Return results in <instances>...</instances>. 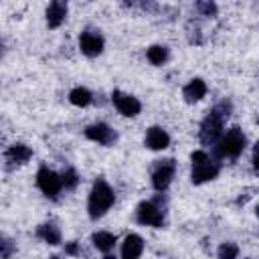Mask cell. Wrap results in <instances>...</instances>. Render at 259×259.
I'll return each instance as SVG.
<instances>
[{"mask_svg":"<svg viewBox=\"0 0 259 259\" xmlns=\"http://www.w3.org/2000/svg\"><path fill=\"white\" fill-rule=\"evenodd\" d=\"M4 158H6V162L8 164H24V162H28L30 158H32V150L28 148V146H24V144H14V146H10L6 152H4Z\"/></svg>","mask_w":259,"mask_h":259,"instance_id":"obj_14","label":"cell"},{"mask_svg":"<svg viewBox=\"0 0 259 259\" xmlns=\"http://www.w3.org/2000/svg\"><path fill=\"white\" fill-rule=\"evenodd\" d=\"M144 253V239L136 233H130L121 243V259H140Z\"/></svg>","mask_w":259,"mask_h":259,"instance_id":"obj_11","label":"cell"},{"mask_svg":"<svg viewBox=\"0 0 259 259\" xmlns=\"http://www.w3.org/2000/svg\"><path fill=\"white\" fill-rule=\"evenodd\" d=\"M61 178H63V186L69 188V190H73V188L79 184V176H77V172H75L73 168H67Z\"/></svg>","mask_w":259,"mask_h":259,"instance_id":"obj_21","label":"cell"},{"mask_svg":"<svg viewBox=\"0 0 259 259\" xmlns=\"http://www.w3.org/2000/svg\"><path fill=\"white\" fill-rule=\"evenodd\" d=\"M103 259H115V257H111V255H107V257H103Z\"/></svg>","mask_w":259,"mask_h":259,"instance_id":"obj_26","label":"cell"},{"mask_svg":"<svg viewBox=\"0 0 259 259\" xmlns=\"http://www.w3.org/2000/svg\"><path fill=\"white\" fill-rule=\"evenodd\" d=\"M103 36L97 30H83L79 36V49L87 57H97L103 51Z\"/></svg>","mask_w":259,"mask_h":259,"instance_id":"obj_9","label":"cell"},{"mask_svg":"<svg viewBox=\"0 0 259 259\" xmlns=\"http://www.w3.org/2000/svg\"><path fill=\"white\" fill-rule=\"evenodd\" d=\"M253 168L259 172V142L255 144V150H253Z\"/></svg>","mask_w":259,"mask_h":259,"instance_id":"obj_25","label":"cell"},{"mask_svg":"<svg viewBox=\"0 0 259 259\" xmlns=\"http://www.w3.org/2000/svg\"><path fill=\"white\" fill-rule=\"evenodd\" d=\"M65 18H67V4L61 2V0L51 2L49 8H47V24H49V28H59Z\"/></svg>","mask_w":259,"mask_h":259,"instance_id":"obj_12","label":"cell"},{"mask_svg":"<svg viewBox=\"0 0 259 259\" xmlns=\"http://www.w3.org/2000/svg\"><path fill=\"white\" fill-rule=\"evenodd\" d=\"M190 160H192V172H190V180H192V184L208 182V180L217 178V176H219V172H221L219 162L210 160V158H208V154H206V152H202V150L192 152Z\"/></svg>","mask_w":259,"mask_h":259,"instance_id":"obj_3","label":"cell"},{"mask_svg":"<svg viewBox=\"0 0 259 259\" xmlns=\"http://www.w3.org/2000/svg\"><path fill=\"white\" fill-rule=\"evenodd\" d=\"M115 200V194L111 190V186L103 180V178H97L91 186V192H89V200H87V210H89V217L91 219H99L103 217L111 204Z\"/></svg>","mask_w":259,"mask_h":259,"instance_id":"obj_2","label":"cell"},{"mask_svg":"<svg viewBox=\"0 0 259 259\" xmlns=\"http://www.w3.org/2000/svg\"><path fill=\"white\" fill-rule=\"evenodd\" d=\"M2 259H10V255H12V251H14V245H12V241L10 239H2Z\"/></svg>","mask_w":259,"mask_h":259,"instance_id":"obj_23","label":"cell"},{"mask_svg":"<svg viewBox=\"0 0 259 259\" xmlns=\"http://www.w3.org/2000/svg\"><path fill=\"white\" fill-rule=\"evenodd\" d=\"M174 170H176V162L172 158H166V160H160L154 170H152V186L158 190V192H164L172 178H174Z\"/></svg>","mask_w":259,"mask_h":259,"instance_id":"obj_7","label":"cell"},{"mask_svg":"<svg viewBox=\"0 0 259 259\" xmlns=\"http://www.w3.org/2000/svg\"><path fill=\"white\" fill-rule=\"evenodd\" d=\"M111 101H113L115 109L125 117H136L142 111V103L134 95H127L123 91H113L111 93Z\"/></svg>","mask_w":259,"mask_h":259,"instance_id":"obj_8","label":"cell"},{"mask_svg":"<svg viewBox=\"0 0 259 259\" xmlns=\"http://www.w3.org/2000/svg\"><path fill=\"white\" fill-rule=\"evenodd\" d=\"M85 136L91 140V142H97L101 146H111L115 140H117V134L115 130H111L107 123L99 121V123H91L85 127Z\"/></svg>","mask_w":259,"mask_h":259,"instance_id":"obj_10","label":"cell"},{"mask_svg":"<svg viewBox=\"0 0 259 259\" xmlns=\"http://www.w3.org/2000/svg\"><path fill=\"white\" fill-rule=\"evenodd\" d=\"M91 241H93V247L95 249H99L103 253H109L113 249V245H115V235H111L107 231H99V233H95L91 237Z\"/></svg>","mask_w":259,"mask_h":259,"instance_id":"obj_17","label":"cell"},{"mask_svg":"<svg viewBox=\"0 0 259 259\" xmlns=\"http://www.w3.org/2000/svg\"><path fill=\"white\" fill-rule=\"evenodd\" d=\"M65 253H67V255H79L81 251H79V245H77V243H67Z\"/></svg>","mask_w":259,"mask_h":259,"instance_id":"obj_24","label":"cell"},{"mask_svg":"<svg viewBox=\"0 0 259 259\" xmlns=\"http://www.w3.org/2000/svg\"><path fill=\"white\" fill-rule=\"evenodd\" d=\"M51 259H59V257H51Z\"/></svg>","mask_w":259,"mask_h":259,"instance_id":"obj_28","label":"cell"},{"mask_svg":"<svg viewBox=\"0 0 259 259\" xmlns=\"http://www.w3.org/2000/svg\"><path fill=\"white\" fill-rule=\"evenodd\" d=\"M136 219L140 225H146V227H162L164 225V210L154 200H144L138 204Z\"/></svg>","mask_w":259,"mask_h":259,"instance_id":"obj_6","label":"cell"},{"mask_svg":"<svg viewBox=\"0 0 259 259\" xmlns=\"http://www.w3.org/2000/svg\"><path fill=\"white\" fill-rule=\"evenodd\" d=\"M257 217H259V204H257Z\"/></svg>","mask_w":259,"mask_h":259,"instance_id":"obj_27","label":"cell"},{"mask_svg":"<svg viewBox=\"0 0 259 259\" xmlns=\"http://www.w3.org/2000/svg\"><path fill=\"white\" fill-rule=\"evenodd\" d=\"M69 101H71L73 105H77V107H87V105L93 101V95H91V91L85 89V87H75V89H71V93H69Z\"/></svg>","mask_w":259,"mask_h":259,"instance_id":"obj_18","label":"cell"},{"mask_svg":"<svg viewBox=\"0 0 259 259\" xmlns=\"http://www.w3.org/2000/svg\"><path fill=\"white\" fill-rule=\"evenodd\" d=\"M245 144H247V138L245 134L239 130V127H231L214 146V154L217 158H237L243 150H245Z\"/></svg>","mask_w":259,"mask_h":259,"instance_id":"obj_4","label":"cell"},{"mask_svg":"<svg viewBox=\"0 0 259 259\" xmlns=\"http://www.w3.org/2000/svg\"><path fill=\"white\" fill-rule=\"evenodd\" d=\"M168 144H170V136L166 134V130L154 125L146 132V146L150 150H164L168 148Z\"/></svg>","mask_w":259,"mask_h":259,"instance_id":"obj_13","label":"cell"},{"mask_svg":"<svg viewBox=\"0 0 259 259\" xmlns=\"http://www.w3.org/2000/svg\"><path fill=\"white\" fill-rule=\"evenodd\" d=\"M196 8L202 12V16H214L217 14V4H212V2H198Z\"/></svg>","mask_w":259,"mask_h":259,"instance_id":"obj_22","label":"cell"},{"mask_svg":"<svg viewBox=\"0 0 259 259\" xmlns=\"http://www.w3.org/2000/svg\"><path fill=\"white\" fill-rule=\"evenodd\" d=\"M239 247L235 243H223L219 247V259H237Z\"/></svg>","mask_w":259,"mask_h":259,"instance_id":"obj_20","label":"cell"},{"mask_svg":"<svg viewBox=\"0 0 259 259\" xmlns=\"http://www.w3.org/2000/svg\"><path fill=\"white\" fill-rule=\"evenodd\" d=\"M182 95H184L186 103H196L206 95V83L202 79H192L188 85H184Z\"/></svg>","mask_w":259,"mask_h":259,"instance_id":"obj_15","label":"cell"},{"mask_svg":"<svg viewBox=\"0 0 259 259\" xmlns=\"http://www.w3.org/2000/svg\"><path fill=\"white\" fill-rule=\"evenodd\" d=\"M146 57H148V61H150L152 65H164V63L168 61V49L162 47V45H154V47L148 49Z\"/></svg>","mask_w":259,"mask_h":259,"instance_id":"obj_19","label":"cell"},{"mask_svg":"<svg viewBox=\"0 0 259 259\" xmlns=\"http://www.w3.org/2000/svg\"><path fill=\"white\" fill-rule=\"evenodd\" d=\"M36 186L40 188V192H42L45 196L57 198L59 192L63 190V178H61L57 172L49 170L47 166H40L38 172H36Z\"/></svg>","mask_w":259,"mask_h":259,"instance_id":"obj_5","label":"cell"},{"mask_svg":"<svg viewBox=\"0 0 259 259\" xmlns=\"http://www.w3.org/2000/svg\"><path fill=\"white\" fill-rule=\"evenodd\" d=\"M231 109H233L231 101L225 99V101H219L206 113L198 130V138L204 146H217V142L223 138V125H225V119L231 115Z\"/></svg>","mask_w":259,"mask_h":259,"instance_id":"obj_1","label":"cell"},{"mask_svg":"<svg viewBox=\"0 0 259 259\" xmlns=\"http://www.w3.org/2000/svg\"><path fill=\"white\" fill-rule=\"evenodd\" d=\"M36 237L42 239V241L49 243V245H59V243H61V231H59V227H57L55 223H45V225H40V227L36 229Z\"/></svg>","mask_w":259,"mask_h":259,"instance_id":"obj_16","label":"cell"}]
</instances>
